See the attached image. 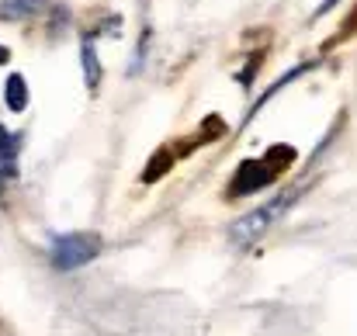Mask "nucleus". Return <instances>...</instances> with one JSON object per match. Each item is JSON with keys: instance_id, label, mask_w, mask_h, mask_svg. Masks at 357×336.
I'll use <instances>...</instances> for the list:
<instances>
[{"instance_id": "1", "label": "nucleus", "mask_w": 357, "mask_h": 336, "mask_svg": "<svg viewBox=\"0 0 357 336\" xmlns=\"http://www.w3.org/2000/svg\"><path fill=\"white\" fill-rule=\"evenodd\" d=\"M295 198H298V188H291V191H284V194H278V198L264 201L260 208H253V212L239 215L236 222L229 225V239H233L236 246H253L267 229H274V225H278V219L295 205Z\"/></svg>"}, {"instance_id": "2", "label": "nucleus", "mask_w": 357, "mask_h": 336, "mask_svg": "<svg viewBox=\"0 0 357 336\" xmlns=\"http://www.w3.org/2000/svg\"><path fill=\"white\" fill-rule=\"evenodd\" d=\"M101 253V239L94 232H66L52 243V267L59 270H77L91 264Z\"/></svg>"}, {"instance_id": "3", "label": "nucleus", "mask_w": 357, "mask_h": 336, "mask_svg": "<svg viewBox=\"0 0 357 336\" xmlns=\"http://www.w3.org/2000/svg\"><path fill=\"white\" fill-rule=\"evenodd\" d=\"M80 66H84V84H87V91H98L105 70H101V59H98V45H94V38H84V42H80Z\"/></svg>"}, {"instance_id": "4", "label": "nucleus", "mask_w": 357, "mask_h": 336, "mask_svg": "<svg viewBox=\"0 0 357 336\" xmlns=\"http://www.w3.org/2000/svg\"><path fill=\"white\" fill-rule=\"evenodd\" d=\"M49 0H0V17L3 21H28L45 10Z\"/></svg>"}, {"instance_id": "5", "label": "nucleus", "mask_w": 357, "mask_h": 336, "mask_svg": "<svg viewBox=\"0 0 357 336\" xmlns=\"http://www.w3.org/2000/svg\"><path fill=\"white\" fill-rule=\"evenodd\" d=\"M3 105H7V112H14V114H21L28 108V84H24L21 73H10L7 77V84H3Z\"/></svg>"}, {"instance_id": "6", "label": "nucleus", "mask_w": 357, "mask_h": 336, "mask_svg": "<svg viewBox=\"0 0 357 336\" xmlns=\"http://www.w3.org/2000/svg\"><path fill=\"white\" fill-rule=\"evenodd\" d=\"M0 174H17V135L7 128H0Z\"/></svg>"}, {"instance_id": "7", "label": "nucleus", "mask_w": 357, "mask_h": 336, "mask_svg": "<svg viewBox=\"0 0 357 336\" xmlns=\"http://www.w3.org/2000/svg\"><path fill=\"white\" fill-rule=\"evenodd\" d=\"M7 59H10V52H7V45H0V66H3Z\"/></svg>"}]
</instances>
